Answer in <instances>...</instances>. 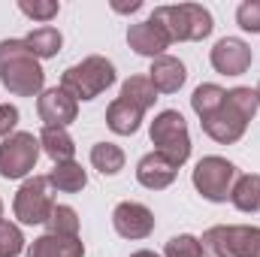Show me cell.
Listing matches in <instances>:
<instances>
[{"label": "cell", "mask_w": 260, "mask_h": 257, "mask_svg": "<svg viewBox=\"0 0 260 257\" xmlns=\"http://www.w3.org/2000/svg\"><path fill=\"white\" fill-rule=\"evenodd\" d=\"M0 82L9 94H18V97H34L37 91H43L46 73L24 40L0 43Z\"/></svg>", "instance_id": "obj_1"}, {"label": "cell", "mask_w": 260, "mask_h": 257, "mask_svg": "<svg viewBox=\"0 0 260 257\" xmlns=\"http://www.w3.org/2000/svg\"><path fill=\"white\" fill-rule=\"evenodd\" d=\"M151 18L170 34V40L185 43V40H203L212 34V12L200 3H179V6H157Z\"/></svg>", "instance_id": "obj_2"}, {"label": "cell", "mask_w": 260, "mask_h": 257, "mask_svg": "<svg viewBox=\"0 0 260 257\" xmlns=\"http://www.w3.org/2000/svg\"><path fill=\"white\" fill-rule=\"evenodd\" d=\"M200 248L206 257H260V227H212Z\"/></svg>", "instance_id": "obj_3"}, {"label": "cell", "mask_w": 260, "mask_h": 257, "mask_svg": "<svg viewBox=\"0 0 260 257\" xmlns=\"http://www.w3.org/2000/svg\"><path fill=\"white\" fill-rule=\"evenodd\" d=\"M112 82H115V67L106 58L94 55V58H85L82 64L70 67L64 73V79H61V88L67 94H73L76 100H94Z\"/></svg>", "instance_id": "obj_4"}, {"label": "cell", "mask_w": 260, "mask_h": 257, "mask_svg": "<svg viewBox=\"0 0 260 257\" xmlns=\"http://www.w3.org/2000/svg\"><path fill=\"white\" fill-rule=\"evenodd\" d=\"M151 142L157 145L154 151H160L167 160H173L176 167H182L191 154V136H188V124L176 109L160 112L151 121Z\"/></svg>", "instance_id": "obj_5"}, {"label": "cell", "mask_w": 260, "mask_h": 257, "mask_svg": "<svg viewBox=\"0 0 260 257\" xmlns=\"http://www.w3.org/2000/svg\"><path fill=\"white\" fill-rule=\"evenodd\" d=\"M55 197H52V182H49V176H34V179H27L18 194H15V203H12V209H15V218L21 221V224H46L49 218H52V212H55Z\"/></svg>", "instance_id": "obj_6"}, {"label": "cell", "mask_w": 260, "mask_h": 257, "mask_svg": "<svg viewBox=\"0 0 260 257\" xmlns=\"http://www.w3.org/2000/svg\"><path fill=\"white\" fill-rule=\"evenodd\" d=\"M37 157H40V139L34 133H12L0 145V176L21 179L37 167Z\"/></svg>", "instance_id": "obj_7"}, {"label": "cell", "mask_w": 260, "mask_h": 257, "mask_svg": "<svg viewBox=\"0 0 260 257\" xmlns=\"http://www.w3.org/2000/svg\"><path fill=\"white\" fill-rule=\"evenodd\" d=\"M233 179H236V167L230 160H224V157H215V154L212 157H203L194 170L197 191L203 194L206 200H212V203H221V200L230 197Z\"/></svg>", "instance_id": "obj_8"}, {"label": "cell", "mask_w": 260, "mask_h": 257, "mask_svg": "<svg viewBox=\"0 0 260 257\" xmlns=\"http://www.w3.org/2000/svg\"><path fill=\"white\" fill-rule=\"evenodd\" d=\"M245 124H248V118L230 103V97H224L221 106H215L209 115H203V130H206L215 142H224V145L236 142V139L245 133Z\"/></svg>", "instance_id": "obj_9"}, {"label": "cell", "mask_w": 260, "mask_h": 257, "mask_svg": "<svg viewBox=\"0 0 260 257\" xmlns=\"http://www.w3.org/2000/svg\"><path fill=\"white\" fill-rule=\"evenodd\" d=\"M112 224L124 239H145L154 230V215L142 203H118L112 212Z\"/></svg>", "instance_id": "obj_10"}, {"label": "cell", "mask_w": 260, "mask_h": 257, "mask_svg": "<svg viewBox=\"0 0 260 257\" xmlns=\"http://www.w3.org/2000/svg\"><path fill=\"white\" fill-rule=\"evenodd\" d=\"M212 67L224 76H242L251 67V49L248 43L236 40V37H224L215 43L212 49Z\"/></svg>", "instance_id": "obj_11"}, {"label": "cell", "mask_w": 260, "mask_h": 257, "mask_svg": "<svg viewBox=\"0 0 260 257\" xmlns=\"http://www.w3.org/2000/svg\"><path fill=\"white\" fill-rule=\"evenodd\" d=\"M37 109H40V118L46 121V127H67L70 121H76L79 106H76V97L67 94L64 88H49V91H43Z\"/></svg>", "instance_id": "obj_12"}, {"label": "cell", "mask_w": 260, "mask_h": 257, "mask_svg": "<svg viewBox=\"0 0 260 257\" xmlns=\"http://www.w3.org/2000/svg\"><path fill=\"white\" fill-rule=\"evenodd\" d=\"M127 43L133 52H139V55H148V58H160L164 55V49H170V34L154 21V18H145V21H139V24H130L127 30Z\"/></svg>", "instance_id": "obj_13"}, {"label": "cell", "mask_w": 260, "mask_h": 257, "mask_svg": "<svg viewBox=\"0 0 260 257\" xmlns=\"http://www.w3.org/2000/svg\"><path fill=\"white\" fill-rule=\"evenodd\" d=\"M176 173H179V167H176L173 160H167L160 151L145 154V157L139 160V167H136V179H139V185H145V188H151V191H160V188L173 185Z\"/></svg>", "instance_id": "obj_14"}, {"label": "cell", "mask_w": 260, "mask_h": 257, "mask_svg": "<svg viewBox=\"0 0 260 257\" xmlns=\"http://www.w3.org/2000/svg\"><path fill=\"white\" fill-rule=\"evenodd\" d=\"M188 73H185V64L173 55H160L151 61V70H148V82L154 85V91H164V94H176L182 85H185Z\"/></svg>", "instance_id": "obj_15"}, {"label": "cell", "mask_w": 260, "mask_h": 257, "mask_svg": "<svg viewBox=\"0 0 260 257\" xmlns=\"http://www.w3.org/2000/svg\"><path fill=\"white\" fill-rule=\"evenodd\" d=\"M27 257H85V245L79 236H55V233H46L40 236Z\"/></svg>", "instance_id": "obj_16"}, {"label": "cell", "mask_w": 260, "mask_h": 257, "mask_svg": "<svg viewBox=\"0 0 260 257\" xmlns=\"http://www.w3.org/2000/svg\"><path fill=\"white\" fill-rule=\"evenodd\" d=\"M139 121H142V109L127 103V100H121V97L106 109V124L115 130V133H121V136L136 133L139 130Z\"/></svg>", "instance_id": "obj_17"}, {"label": "cell", "mask_w": 260, "mask_h": 257, "mask_svg": "<svg viewBox=\"0 0 260 257\" xmlns=\"http://www.w3.org/2000/svg\"><path fill=\"white\" fill-rule=\"evenodd\" d=\"M40 148L55 164H67L76 154V145H73V139H70V133L64 127H43V133H40Z\"/></svg>", "instance_id": "obj_18"}, {"label": "cell", "mask_w": 260, "mask_h": 257, "mask_svg": "<svg viewBox=\"0 0 260 257\" xmlns=\"http://www.w3.org/2000/svg\"><path fill=\"white\" fill-rule=\"evenodd\" d=\"M49 182H52V188H58V191L76 194V191L85 188L88 176H85V170H82L76 160H67V164H55V170L49 173Z\"/></svg>", "instance_id": "obj_19"}, {"label": "cell", "mask_w": 260, "mask_h": 257, "mask_svg": "<svg viewBox=\"0 0 260 257\" xmlns=\"http://www.w3.org/2000/svg\"><path fill=\"white\" fill-rule=\"evenodd\" d=\"M230 200L239 212H257L260 209V176H242L233 191H230Z\"/></svg>", "instance_id": "obj_20"}, {"label": "cell", "mask_w": 260, "mask_h": 257, "mask_svg": "<svg viewBox=\"0 0 260 257\" xmlns=\"http://www.w3.org/2000/svg\"><path fill=\"white\" fill-rule=\"evenodd\" d=\"M24 43L34 52V58H55L58 49H61V34H58V27L46 24V27H37L34 34H27Z\"/></svg>", "instance_id": "obj_21"}, {"label": "cell", "mask_w": 260, "mask_h": 257, "mask_svg": "<svg viewBox=\"0 0 260 257\" xmlns=\"http://www.w3.org/2000/svg\"><path fill=\"white\" fill-rule=\"evenodd\" d=\"M121 100H127L133 106H139L142 112L157 100V91H154V85L148 82V76H130L127 82H124V88H121Z\"/></svg>", "instance_id": "obj_22"}, {"label": "cell", "mask_w": 260, "mask_h": 257, "mask_svg": "<svg viewBox=\"0 0 260 257\" xmlns=\"http://www.w3.org/2000/svg\"><path fill=\"white\" fill-rule=\"evenodd\" d=\"M91 164L103 173V176H115L124 167V151L112 142H97L91 148Z\"/></svg>", "instance_id": "obj_23"}, {"label": "cell", "mask_w": 260, "mask_h": 257, "mask_svg": "<svg viewBox=\"0 0 260 257\" xmlns=\"http://www.w3.org/2000/svg\"><path fill=\"white\" fill-rule=\"evenodd\" d=\"M46 224H49V233H55V236H79V215L70 206H55V212Z\"/></svg>", "instance_id": "obj_24"}, {"label": "cell", "mask_w": 260, "mask_h": 257, "mask_svg": "<svg viewBox=\"0 0 260 257\" xmlns=\"http://www.w3.org/2000/svg\"><path fill=\"white\" fill-rule=\"evenodd\" d=\"M224 97H227L224 88H218V85H200V88L194 91V97H191V106H194L197 115L203 118V115H209L215 106H221Z\"/></svg>", "instance_id": "obj_25"}, {"label": "cell", "mask_w": 260, "mask_h": 257, "mask_svg": "<svg viewBox=\"0 0 260 257\" xmlns=\"http://www.w3.org/2000/svg\"><path fill=\"white\" fill-rule=\"evenodd\" d=\"M24 251V236L15 224L0 221V257H18Z\"/></svg>", "instance_id": "obj_26"}, {"label": "cell", "mask_w": 260, "mask_h": 257, "mask_svg": "<svg viewBox=\"0 0 260 257\" xmlns=\"http://www.w3.org/2000/svg\"><path fill=\"white\" fill-rule=\"evenodd\" d=\"M227 97H230V103H233L248 121L254 118V112H257V106H260L257 91H251V88H233V91H227Z\"/></svg>", "instance_id": "obj_27"}, {"label": "cell", "mask_w": 260, "mask_h": 257, "mask_svg": "<svg viewBox=\"0 0 260 257\" xmlns=\"http://www.w3.org/2000/svg\"><path fill=\"white\" fill-rule=\"evenodd\" d=\"M167 257H203V248H200V239L182 233V236H173L167 242Z\"/></svg>", "instance_id": "obj_28"}, {"label": "cell", "mask_w": 260, "mask_h": 257, "mask_svg": "<svg viewBox=\"0 0 260 257\" xmlns=\"http://www.w3.org/2000/svg\"><path fill=\"white\" fill-rule=\"evenodd\" d=\"M236 21H239L242 30L260 34V0H245V3L236 9Z\"/></svg>", "instance_id": "obj_29"}, {"label": "cell", "mask_w": 260, "mask_h": 257, "mask_svg": "<svg viewBox=\"0 0 260 257\" xmlns=\"http://www.w3.org/2000/svg\"><path fill=\"white\" fill-rule=\"evenodd\" d=\"M18 9H21L24 15L37 18V21H52V18L58 15V9H61V6H58L55 0H46V3H40V0H34V3H30V0H21V3H18Z\"/></svg>", "instance_id": "obj_30"}, {"label": "cell", "mask_w": 260, "mask_h": 257, "mask_svg": "<svg viewBox=\"0 0 260 257\" xmlns=\"http://www.w3.org/2000/svg\"><path fill=\"white\" fill-rule=\"evenodd\" d=\"M15 124H18V109L9 106V103H3L0 106V136H9Z\"/></svg>", "instance_id": "obj_31"}, {"label": "cell", "mask_w": 260, "mask_h": 257, "mask_svg": "<svg viewBox=\"0 0 260 257\" xmlns=\"http://www.w3.org/2000/svg\"><path fill=\"white\" fill-rule=\"evenodd\" d=\"M112 6H115L118 12H136V9H139L142 3H139V0H133V3H112Z\"/></svg>", "instance_id": "obj_32"}, {"label": "cell", "mask_w": 260, "mask_h": 257, "mask_svg": "<svg viewBox=\"0 0 260 257\" xmlns=\"http://www.w3.org/2000/svg\"><path fill=\"white\" fill-rule=\"evenodd\" d=\"M130 257H157L154 251H136V254H130Z\"/></svg>", "instance_id": "obj_33"}, {"label": "cell", "mask_w": 260, "mask_h": 257, "mask_svg": "<svg viewBox=\"0 0 260 257\" xmlns=\"http://www.w3.org/2000/svg\"><path fill=\"white\" fill-rule=\"evenodd\" d=\"M0 221H3V203H0Z\"/></svg>", "instance_id": "obj_34"}, {"label": "cell", "mask_w": 260, "mask_h": 257, "mask_svg": "<svg viewBox=\"0 0 260 257\" xmlns=\"http://www.w3.org/2000/svg\"><path fill=\"white\" fill-rule=\"evenodd\" d=\"M257 97H260V88H257Z\"/></svg>", "instance_id": "obj_35"}]
</instances>
